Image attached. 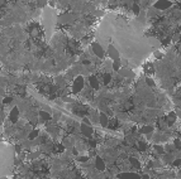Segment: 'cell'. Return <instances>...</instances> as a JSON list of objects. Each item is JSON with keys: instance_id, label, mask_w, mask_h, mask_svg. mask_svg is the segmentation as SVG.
Returning a JSON list of instances; mask_svg holds the SVG:
<instances>
[{"instance_id": "6da1fadb", "label": "cell", "mask_w": 181, "mask_h": 179, "mask_svg": "<svg viewBox=\"0 0 181 179\" xmlns=\"http://www.w3.org/2000/svg\"><path fill=\"white\" fill-rule=\"evenodd\" d=\"M53 13L49 10V8H47L43 12V25L46 27V31H47V36L48 38L51 37V32H52V28H53V23H51L53 19Z\"/></svg>"}, {"instance_id": "7a4b0ae2", "label": "cell", "mask_w": 181, "mask_h": 179, "mask_svg": "<svg viewBox=\"0 0 181 179\" xmlns=\"http://www.w3.org/2000/svg\"><path fill=\"white\" fill-rule=\"evenodd\" d=\"M84 85H85L84 77H81V76L76 77V80H74V83H72V92L74 94H79L84 88Z\"/></svg>"}, {"instance_id": "3957f363", "label": "cell", "mask_w": 181, "mask_h": 179, "mask_svg": "<svg viewBox=\"0 0 181 179\" xmlns=\"http://www.w3.org/2000/svg\"><path fill=\"white\" fill-rule=\"evenodd\" d=\"M171 5H172V3L170 0H157L153 8H156L157 10H165V9H168Z\"/></svg>"}, {"instance_id": "277c9868", "label": "cell", "mask_w": 181, "mask_h": 179, "mask_svg": "<svg viewBox=\"0 0 181 179\" xmlns=\"http://www.w3.org/2000/svg\"><path fill=\"white\" fill-rule=\"evenodd\" d=\"M93 52H94V54L96 56V57H99L100 59H103L104 58V56H105V52H104V49H103V47L98 43V42H95V43H93Z\"/></svg>"}, {"instance_id": "5b68a950", "label": "cell", "mask_w": 181, "mask_h": 179, "mask_svg": "<svg viewBox=\"0 0 181 179\" xmlns=\"http://www.w3.org/2000/svg\"><path fill=\"white\" fill-rule=\"evenodd\" d=\"M108 54H109L110 59H113V61H115V59H119V58H120L118 49H116V48H115L113 44H110V46L108 47Z\"/></svg>"}, {"instance_id": "8992f818", "label": "cell", "mask_w": 181, "mask_h": 179, "mask_svg": "<svg viewBox=\"0 0 181 179\" xmlns=\"http://www.w3.org/2000/svg\"><path fill=\"white\" fill-rule=\"evenodd\" d=\"M80 129H81V133L84 134V136H87V138H90L93 135V133H94V130H93V128L90 126V125H86V124H81V126H80Z\"/></svg>"}, {"instance_id": "52a82bcc", "label": "cell", "mask_w": 181, "mask_h": 179, "mask_svg": "<svg viewBox=\"0 0 181 179\" xmlns=\"http://www.w3.org/2000/svg\"><path fill=\"white\" fill-rule=\"evenodd\" d=\"M116 178L118 179H139L141 177L138 175V174H136V173H120V174H118L116 175Z\"/></svg>"}, {"instance_id": "ba28073f", "label": "cell", "mask_w": 181, "mask_h": 179, "mask_svg": "<svg viewBox=\"0 0 181 179\" xmlns=\"http://www.w3.org/2000/svg\"><path fill=\"white\" fill-rule=\"evenodd\" d=\"M99 123H100V125L103 128H106L109 125V117H108V115L105 112H100V115H99Z\"/></svg>"}, {"instance_id": "9c48e42d", "label": "cell", "mask_w": 181, "mask_h": 179, "mask_svg": "<svg viewBox=\"0 0 181 179\" xmlns=\"http://www.w3.org/2000/svg\"><path fill=\"white\" fill-rule=\"evenodd\" d=\"M95 168L99 172H105V163L100 157H96V159H95Z\"/></svg>"}, {"instance_id": "30bf717a", "label": "cell", "mask_w": 181, "mask_h": 179, "mask_svg": "<svg viewBox=\"0 0 181 179\" xmlns=\"http://www.w3.org/2000/svg\"><path fill=\"white\" fill-rule=\"evenodd\" d=\"M9 117H10V121H12V123H17V121H18V119H19V111H18L17 107H14V109L10 111Z\"/></svg>"}, {"instance_id": "8fae6325", "label": "cell", "mask_w": 181, "mask_h": 179, "mask_svg": "<svg viewBox=\"0 0 181 179\" xmlns=\"http://www.w3.org/2000/svg\"><path fill=\"white\" fill-rule=\"evenodd\" d=\"M118 72L120 73V76H122V77H133L134 76L133 72H131L128 68H119Z\"/></svg>"}, {"instance_id": "7c38bea8", "label": "cell", "mask_w": 181, "mask_h": 179, "mask_svg": "<svg viewBox=\"0 0 181 179\" xmlns=\"http://www.w3.org/2000/svg\"><path fill=\"white\" fill-rule=\"evenodd\" d=\"M89 81H90V86H91V88H94V90H99V81H98L96 77L91 76Z\"/></svg>"}, {"instance_id": "4fadbf2b", "label": "cell", "mask_w": 181, "mask_h": 179, "mask_svg": "<svg viewBox=\"0 0 181 179\" xmlns=\"http://www.w3.org/2000/svg\"><path fill=\"white\" fill-rule=\"evenodd\" d=\"M152 131H153V128H152V126H149V125H147V126H142L141 130H139L141 134H152Z\"/></svg>"}, {"instance_id": "5bb4252c", "label": "cell", "mask_w": 181, "mask_h": 179, "mask_svg": "<svg viewBox=\"0 0 181 179\" xmlns=\"http://www.w3.org/2000/svg\"><path fill=\"white\" fill-rule=\"evenodd\" d=\"M39 117L42 119L43 121H47V120H49V119H51L49 114H47L46 111H41V112H39Z\"/></svg>"}, {"instance_id": "9a60e30c", "label": "cell", "mask_w": 181, "mask_h": 179, "mask_svg": "<svg viewBox=\"0 0 181 179\" xmlns=\"http://www.w3.org/2000/svg\"><path fill=\"white\" fill-rule=\"evenodd\" d=\"M120 58L119 59H115V61H113V70L114 71H119V68H120Z\"/></svg>"}, {"instance_id": "2e32d148", "label": "cell", "mask_w": 181, "mask_h": 179, "mask_svg": "<svg viewBox=\"0 0 181 179\" xmlns=\"http://www.w3.org/2000/svg\"><path fill=\"white\" fill-rule=\"evenodd\" d=\"M110 80H111V76L109 73H104L103 75V82H104V85H108L110 82Z\"/></svg>"}, {"instance_id": "e0dca14e", "label": "cell", "mask_w": 181, "mask_h": 179, "mask_svg": "<svg viewBox=\"0 0 181 179\" xmlns=\"http://www.w3.org/2000/svg\"><path fill=\"white\" fill-rule=\"evenodd\" d=\"M38 134H39V131H38V130H33L31 134H29V136H28V138H29V140H33V139H36V138L38 136Z\"/></svg>"}, {"instance_id": "ac0fdd59", "label": "cell", "mask_w": 181, "mask_h": 179, "mask_svg": "<svg viewBox=\"0 0 181 179\" xmlns=\"http://www.w3.org/2000/svg\"><path fill=\"white\" fill-rule=\"evenodd\" d=\"M155 150L158 154H165V148H162L161 145H155Z\"/></svg>"}, {"instance_id": "d6986e66", "label": "cell", "mask_w": 181, "mask_h": 179, "mask_svg": "<svg viewBox=\"0 0 181 179\" xmlns=\"http://www.w3.org/2000/svg\"><path fill=\"white\" fill-rule=\"evenodd\" d=\"M131 164H132V165H133L134 168H139V167H141L139 162H138V160H137L136 158H132V159H131Z\"/></svg>"}, {"instance_id": "ffe728a7", "label": "cell", "mask_w": 181, "mask_h": 179, "mask_svg": "<svg viewBox=\"0 0 181 179\" xmlns=\"http://www.w3.org/2000/svg\"><path fill=\"white\" fill-rule=\"evenodd\" d=\"M173 146L176 148V150H180V149H181V144H180V140H178V139H175V140H173Z\"/></svg>"}, {"instance_id": "44dd1931", "label": "cell", "mask_w": 181, "mask_h": 179, "mask_svg": "<svg viewBox=\"0 0 181 179\" xmlns=\"http://www.w3.org/2000/svg\"><path fill=\"white\" fill-rule=\"evenodd\" d=\"M132 9H133V13H134L136 15H138V14H139V12H141V10H139V7H138L137 4H133Z\"/></svg>"}, {"instance_id": "7402d4cb", "label": "cell", "mask_w": 181, "mask_h": 179, "mask_svg": "<svg viewBox=\"0 0 181 179\" xmlns=\"http://www.w3.org/2000/svg\"><path fill=\"white\" fill-rule=\"evenodd\" d=\"M172 165H173V167H180V165H181V158L175 159V160L172 162Z\"/></svg>"}, {"instance_id": "603a6c76", "label": "cell", "mask_w": 181, "mask_h": 179, "mask_svg": "<svg viewBox=\"0 0 181 179\" xmlns=\"http://www.w3.org/2000/svg\"><path fill=\"white\" fill-rule=\"evenodd\" d=\"M147 85H149L151 87H155V81H152V78H146Z\"/></svg>"}, {"instance_id": "cb8c5ba5", "label": "cell", "mask_w": 181, "mask_h": 179, "mask_svg": "<svg viewBox=\"0 0 181 179\" xmlns=\"http://www.w3.org/2000/svg\"><path fill=\"white\" fill-rule=\"evenodd\" d=\"M146 148H147V144L144 141H139V149H141V150H144Z\"/></svg>"}, {"instance_id": "d4e9b609", "label": "cell", "mask_w": 181, "mask_h": 179, "mask_svg": "<svg viewBox=\"0 0 181 179\" xmlns=\"http://www.w3.org/2000/svg\"><path fill=\"white\" fill-rule=\"evenodd\" d=\"M77 160H79V162H81V163H84V162H86V160H87V157H79V158H77Z\"/></svg>"}, {"instance_id": "484cf974", "label": "cell", "mask_w": 181, "mask_h": 179, "mask_svg": "<svg viewBox=\"0 0 181 179\" xmlns=\"http://www.w3.org/2000/svg\"><path fill=\"white\" fill-rule=\"evenodd\" d=\"M12 100H13L12 97H7V99L3 100V104H9V102H12Z\"/></svg>"}, {"instance_id": "4316f807", "label": "cell", "mask_w": 181, "mask_h": 179, "mask_svg": "<svg viewBox=\"0 0 181 179\" xmlns=\"http://www.w3.org/2000/svg\"><path fill=\"white\" fill-rule=\"evenodd\" d=\"M178 38H180V36H178V34H175V36H173V42H177Z\"/></svg>"}, {"instance_id": "83f0119b", "label": "cell", "mask_w": 181, "mask_h": 179, "mask_svg": "<svg viewBox=\"0 0 181 179\" xmlns=\"http://www.w3.org/2000/svg\"><path fill=\"white\" fill-rule=\"evenodd\" d=\"M180 177H181V173H180Z\"/></svg>"}, {"instance_id": "f1b7e54d", "label": "cell", "mask_w": 181, "mask_h": 179, "mask_svg": "<svg viewBox=\"0 0 181 179\" xmlns=\"http://www.w3.org/2000/svg\"><path fill=\"white\" fill-rule=\"evenodd\" d=\"M168 179H172V178H168Z\"/></svg>"}, {"instance_id": "f546056e", "label": "cell", "mask_w": 181, "mask_h": 179, "mask_svg": "<svg viewBox=\"0 0 181 179\" xmlns=\"http://www.w3.org/2000/svg\"><path fill=\"white\" fill-rule=\"evenodd\" d=\"M180 29H181V27H180Z\"/></svg>"}]
</instances>
